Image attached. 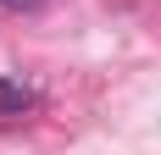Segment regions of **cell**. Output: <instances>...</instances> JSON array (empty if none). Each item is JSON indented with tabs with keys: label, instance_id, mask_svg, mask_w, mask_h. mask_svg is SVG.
<instances>
[{
	"label": "cell",
	"instance_id": "cell-1",
	"mask_svg": "<svg viewBox=\"0 0 161 155\" xmlns=\"http://www.w3.org/2000/svg\"><path fill=\"white\" fill-rule=\"evenodd\" d=\"M33 100H39V94H33L22 78H0V116H22V111H33Z\"/></svg>",
	"mask_w": 161,
	"mask_h": 155
},
{
	"label": "cell",
	"instance_id": "cell-2",
	"mask_svg": "<svg viewBox=\"0 0 161 155\" xmlns=\"http://www.w3.org/2000/svg\"><path fill=\"white\" fill-rule=\"evenodd\" d=\"M0 6H6V11H33L39 0H0Z\"/></svg>",
	"mask_w": 161,
	"mask_h": 155
}]
</instances>
